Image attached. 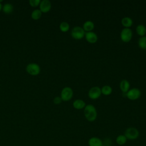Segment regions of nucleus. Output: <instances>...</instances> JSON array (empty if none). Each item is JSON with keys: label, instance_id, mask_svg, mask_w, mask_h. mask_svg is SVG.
I'll return each mask as SVG.
<instances>
[{"label": "nucleus", "instance_id": "obj_1", "mask_svg": "<svg viewBox=\"0 0 146 146\" xmlns=\"http://www.w3.org/2000/svg\"><path fill=\"white\" fill-rule=\"evenodd\" d=\"M84 115L88 121L92 122L95 121L98 116L96 108L91 104L86 105L84 108Z\"/></svg>", "mask_w": 146, "mask_h": 146}, {"label": "nucleus", "instance_id": "obj_2", "mask_svg": "<svg viewBox=\"0 0 146 146\" xmlns=\"http://www.w3.org/2000/svg\"><path fill=\"white\" fill-rule=\"evenodd\" d=\"M139 130L136 128L133 127L127 128L124 133L127 139L129 140H136L139 137Z\"/></svg>", "mask_w": 146, "mask_h": 146}, {"label": "nucleus", "instance_id": "obj_3", "mask_svg": "<svg viewBox=\"0 0 146 146\" xmlns=\"http://www.w3.org/2000/svg\"><path fill=\"white\" fill-rule=\"evenodd\" d=\"M85 33L83 27L78 26L74 27L71 31V36L75 39H82L84 36Z\"/></svg>", "mask_w": 146, "mask_h": 146}, {"label": "nucleus", "instance_id": "obj_4", "mask_svg": "<svg viewBox=\"0 0 146 146\" xmlns=\"http://www.w3.org/2000/svg\"><path fill=\"white\" fill-rule=\"evenodd\" d=\"M73 96L72 89L70 87H64L60 93V98L63 101L67 102L71 99Z\"/></svg>", "mask_w": 146, "mask_h": 146}, {"label": "nucleus", "instance_id": "obj_5", "mask_svg": "<svg viewBox=\"0 0 146 146\" xmlns=\"http://www.w3.org/2000/svg\"><path fill=\"white\" fill-rule=\"evenodd\" d=\"M132 37V31L130 28H124L120 33V38L123 42H129Z\"/></svg>", "mask_w": 146, "mask_h": 146}, {"label": "nucleus", "instance_id": "obj_6", "mask_svg": "<svg viewBox=\"0 0 146 146\" xmlns=\"http://www.w3.org/2000/svg\"><path fill=\"white\" fill-rule=\"evenodd\" d=\"M141 96V91L137 88H132L129 89L126 93V96L131 100H135L138 99Z\"/></svg>", "mask_w": 146, "mask_h": 146}, {"label": "nucleus", "instance_id": "obj_7", "mask_svg": "<svg viewBox=\"0 0 146 146\" xmlns=\"http://www.w3.org/2000/svg\"><path fill=\"white\" fill-rule=\"evenodd\" d=\"M26 71L27 73L31 75H38L40 72V68L39 66L35 63H29L26 67Z\"/></svg>", "mask_w": 146, "mask_h": 146}, {"label": "nucleus", "instance_id": "obj_8", "mask_svg": "<svg viewBox=\"0 0 146 146\" xmlns=\"http://www.w3.org/2000/svg\"><path fill=\"white\" fill-rule=\"evenodd\" d=\"M102 94L101 88L98 86L91 87L88 92V97L93 100L99 98Z\"/></svg>", "mask_w": 146, "mask_h": 146}, {"label": "nucleus", "instance_id": "obj_9", "mask_svg": "<svg viewBox=\"0 0 146 146\" xmlns=\"http://www.w3.org/2000/svg\"><path fill=\"white\" fill-rule=\"evenodd\" d=\"M51 8V3L48 0H43L39 4V10L42 13H47Z\"/></svg>", "mask_w": 146, "mask_h": 146}, {"label": "nucleus", "instance_id": "obj_10", "mask_svg": "<svg viewBox=\"0 0 146 146\" xmlns=\"http://www.w3.org/2000/svg\"><path fill=\"white\" fill-rule=\"evenodd\" d=\"M84 36L86 40L90 43H95L98 41V39L97 34L93 31L86 32L85 33Z\"/></svg>", "mask_w": 146, "mask_h": 146}, {"label": "nucleus", "instance_id": "obj_11", "mask_svg": "<svg viewBox=\"0 0 146 146\" xmlns=\"http://www.w3.org/2000/svg\"><path fill=\"white\" fill-rule=\"evenodd\" d=\"M89 146H103V141L98 137H91L88 140Z\"/></svg>", "mask_w": 146, "mask_h": 146}, {"label": "nucleus", "instance_id": "obj_12", "mask_svg": "<svg viewBox=\"0 0 146 146\" xmlns=\"http://www.w3.org/2000/svg\"><path fill=\"white\" fill-rule=\"evenodd\" d=\"M119 87H120V90L126 94L128 91V90H129L130 83L128 82V80H127L126 79H123L120 82V84H119Z\"/></svg>", "mask_w": 146, "mask_h": 146}, {"label": "nucleus", "instance_id": "obj_13", "mask_svg": "<svg viewBox=\"0 0 146 146\" xmlns=\"http://www.w3.org/2000/svg\"><path fill=\"white\" fill-rule=\"evenodd\" d=\"M72 106L76 110H81L85 107L86 106V103L82 99H76L73 102Z\"/></svg>", "mask_w": 146, "mask_h": 146}, {"label": "nucleus", "instance_id": "obj_14", "mask_svg": "<svg viewBox=\"0 0 146 146\" xmlns=\"http://www.w3.org/2000/svg\"><path fill=\"white\" fill-rule=\"evenodd\" d=\"M94 27H95V25L92 21H87L83 23L82 27L84 30V31L90 32V31H92V30H94Z\"/></svg>", "mask_w": 146, "mask_h": 146}, {"label": "nucleus", "instance_id": "obj_15", "mask_svg": "<svg viewBox=\"0 0 146 146\" xmlns=\"http://www.w3.org/2000/svg\"><path fill=\"white\" fill-rule=\"evenodd\" d=\"M121 23L124 28H129L133 24V21L130 17H125L122 18Z\"/></svg>", "mask_w": 146, "mask_h": 146}, {"label": "nucleus", "instance_id": "obj_16", "mask_svg": "<svg viewBox=\"0 0 146 146\" xmlns=\"http://www.w3.org/2000/svg\"><path fill=\"white\" fill-rule=\"evenodd\" d=\"M136 31L139 35L140 36H145V34H146V27L144 25L140 24L136 26Z\"/></svg>", "mask_w": 146, "mask_h": 146}, {"label": "nucleus", "instance_id": "obj_17", "mask_svg": "<svg viewBox=\"0 0 146 146\" xmlns=\"http://www.w3.org/2000/svg\"><path fill=\"white\" fill-rule=\"evenodd\" d=\"M127 139L126 137L124 136V135H118L116 138V143L119 145H124L127 141Z\"/></svg>", "mask_w": 146, "mask_h": 146}, {"label": "nucleus", "instance_id": "obj_18", "mask_svg": "<svg viewBox=\"0 0 146 146\" xmlns=\"http://www.w3.org/2000/svg\"><path fill=\"white\" fill-rule=\"evenodd\" d=\"M112 92V89L111 86L108 85H105L101 88V92L104 95H110Z\"/></svg>", "mask_w": 146, "mask_h": 146}, {"label": "nucleus", "instance_id": "obj_19", "mask_svg": "<svg viewBox=\"0 0 146 146\" xmlns=\"http://www.w3.org/2000/svg\"><path fill=\"white\" fill-rule=\"evenodd\" d=\"M138 46L140 48L144 50H146V36H141L139 39Z\"/></svg>", "mask_w": 146, "mask_h": 146}, {"label": "nucleus", "instance_id": "obj_20", "mask_svg": "<svg viewBox=\"0 0 146 146\" xmlns=\"http://www.w3.org/2000/svg\"><path fill=\"white\" fill-rule=\"evenodd\" d=\"M42 12L39 9H36L34 10L32 13H31V18L34 19V20H38L40 18L42 17Z\"/></svg>", "mask_w": 146, "mask_h": 146}, {"label": "nucleus", "instance_id": "obj_21", "mask_svg": "<svg viewBox=\"0 0 146 146\" xmlns=\"http://www.w3.org/2000/svg\"><path fill=\"white\" fill-rule=\"evenodd\" d=\"M59 29L62 32H67L70 29V25L67 22H62L59 25Z\"/></svg>", "mask_w": 146, "mask_h": 146}, {"label": "nucleus", "instance_id": "obj_22", "mask_svg": "<svg viewBox=\"0 0 146 146\" xmlns=\"http://www.w3.org/2000/svg\"><path fill=\"white\" fill-rule=\"evenodd\" d=\"M13 10V6L11 3H6L3 7V11L6 14H10Z\"/></svg>", "mask_w": 146, "mask_h": 146}, {"label": "nucleus", "instance_id": "obj_23", "mask_svg": "<svg viewBox=\"0 0 146 146\" xmlns=\"http://www.w3.org/2000/svg\"><path fill=\"white\" fill-rule=\"evenodd\" d=\"M40 3V0H30L29 1V3L30 6L33 7H36L38 5H39Z\"/></svg>", "mask_w": 146, "mask_h": 146}, {"label": "nucleus", "instance_id": "obj_24", "mask_svg": "<svg viewBox=\"0 0 146 146\" xmlns=\"http://www.w3.org/2000/svg\"><path fill=\"white\" fill-rule=\"evenodd\" d=\"M62 100L61 98L59 97V96H56V97H55V98L54 99V100H53L54 103L55 104H60V103L62 102Z\"/></svg>", "mask_w": 146, "mask_h": 146}, {"label": "nucleus", "instance_id": "obj_25", "mask_svg": "<svg viewBox=\"0 0 146 146\" xmlns=\"http://www.w3.org/2000/svg\"><path fill=\"white\" fill-rule=\"evenodd\" d=\"M1 9H2V5H1V3H0V11L1 10Z\"/></svg>", "mask_w": 146, "mask_h": 146}, {"label": "nucleus", "instance_id": "obj_26", "mask_svg": "<svg viewBox=\"0 0 146 146\" xmlns=\"http://www.w3.org/2000/svg\"><path fill=\"white\" fill-rule=\"evenodd\" d=\"M110 146H114V145H110Z\"/></svg>", "mask_w": 146, "mask_h": 146}, {"label": "nucleus", "instance_id": "obj_27", "mask_svg": "<svg viewBox=\"0 0 146 146\" xmlns=\"http://www.w3.org/2000/svg\"><path fill=\"white\" fill-rule=\"evenodd\" d=\"M145 146H146V145H145Z\"/></svg>", "mask_w": 146, "mask_h": 146}]
</instances>
